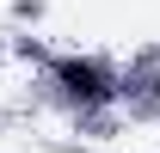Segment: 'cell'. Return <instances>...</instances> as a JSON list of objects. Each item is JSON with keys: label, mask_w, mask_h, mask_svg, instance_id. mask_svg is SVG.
Segmentation results:
<instances>
[{"label": "cell", "mask_w": 160, "mask_h": 153, "mask_svg": "<svg viewBox=\"0 0 160 153\" xmlns=\"http://www.w3.org/2000/svg\"><path fill=\"white\" fill-rule=\"evenodd\" d=\"M56 74H62V86H68L74 98H105V92H111L105 74H99V67H86V61H62Z\"/></svg>", "instance_id": "6da1fadb"}]
</instances>
